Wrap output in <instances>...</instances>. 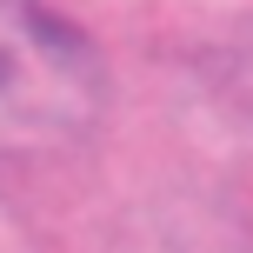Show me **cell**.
<instances>
[{"instance_id": "1", "label": "cell", "mask_w": 253, "mask_h": 253, "mask_svg": "<svg viewBox=\"0 0 253 253\" xmlns=\"http://www.w3.org/2000/svg\"><path fill=\"white\" fill-rule=\"evenodd\" d=\"M107 120V60L60 7L0 0V167L87 147Z\"/></svg>"}, {"instance_id": "2", "label": "cell", "mask_w": 253, "mask_h": 253, "mask_svg": "<svg viewBox=\"0 0 253 253\" xmlns=\"http://www.w3.org/2000/svg\"><path fill=\"white\" fill-rule=\"evenodd\" d=\"M114 253H253L247 220L220 213V207H167V213L140 220Z\"/></svg>"}]
</instances>
